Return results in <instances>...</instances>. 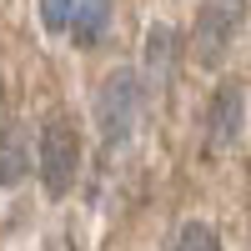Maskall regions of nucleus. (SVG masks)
Returning a JSON list of instances; mask_svg holds the SVG:
<instances>
[{"mask_svg": "<svg viewBox=\"0 0 251 251\" xmlns=\"http://www.w3.org/2000/svg\"><path fill=\"white\" fill-rule=\"evenodd\" d=\"M136 121H141V75L131 66H116L96 91V131L100 146H126L136 136Z\"/></svg>", "mask_w": 251, "mask_h": 251, "instance_id": "nucleus-1", "label": "nucleus"}, {"mask_svg": "<svg viewBox=\"0 0 251 251\" xmlns=\"http://www.w3.org/2000/svg\"><path fill=\"white\" fill-rule=\"evenodd\" d=\"M35 171L46 181V196H66L75 186L80 171V136H75V121L71 116H50L40 126V141H35Z\"/></svg>", "mask_w": 251, "mask_h": 251, "instance_id": "nucleus-2", "label": "nucleus"}, {"mask_svg": "<svg viewBox=\"0 0 251 251\" xmlns=\"http://www.w3.org/2000/svg\"><path fill=\"white\" fill-rule=\"evenodd\" d=\"M241 20H246V0H201L196 25H191V60L201 71H216L226 60Z\"/></svg>", "mask_w": 251, "mask_h": 251, "instance_id": "nucleus-3", "label": "nucleus"}, {"mask_svg": "<svg viewBox=\"0 0 251 251\" xmlns=\"http://www.w3.org/2000/svg\"><path fill=\"white\" fill-rule=\"evenodd\" d=\"M241 126H246V96L236 80H221L216 96H211V111H206V151H231L241 141Z\"/></svg>", "mask_w": 251, "mask_h": 251, "instance_id": "nucleus-4", "label": "nucleus"}, {"mask_svg": "<svg viewBox=\"0 0 251 251\" xmlns=\"http://www.w3.org/2000/svg\"><path fill=\"white\" fill-rule=\"evenodd\" d=\"M176 66H181V35L171 25H151V35H146V60H141V86L151 96H166V86L176 80Z\"/></svg>", "mask_w": 251, "mask_h": 251, "instance_id": "nucleus-5", "label": "nucleus"}, {"mask_svg": "<svg viewBox=\"0 0 251 251\" xmlns=\"http://www.w3.org/2000/svg\"><path fill=\"white\" fill-rule=\"evenodd\" d=\"M30 171H35V146L25 136V126H10L0 136V186L15 191L20 181H30Z\"/></svg>", "mask_w": 251, "mask_h": 251, "instance_id": "nucleus-6", "label": "nucleus"}, {"mask_svg": "<svg viewBox=\"0 0 251 251\" xmlns=\"http://www.w3.org/2000/svg\"><path fill=\"white\" fill-rule=\"evenodd\" d=\"M111 5L116 0H75V15H71V35L80 50L100 46V35L111 30Z\"/></svg>", "mask_w": 251, "mask_h": 251, "instance_id": "nucleus-7", "label": "nucleus"}, {"mask_svg": "<svg viewBox=\"0 0 251 251\" xmlns=\"http://www.w3.org/2000/svg\"><path fill=\"white\" fill-rule=\"evenodd\" d=\"M171 251H221V241H216V231H211L206 221H186Z\"/></svg>", "mask_w": 251, "mask_h": 251, "instance_id": "nucleus-8", "label": "nucleus"}, {"mask_svg": "<svg viewBox=\"0 0 251 251\" xmlns=\"http://www.w3.org/2000/svg\"><path fill=\"white\" fill-rule=\"evenodd\" d=\"M71 15H75V0H40V25L50 35L71 30Z\"/></svg>", "mask_w": 251, "mask_h": 251, "instance_id": "nucleus-9", "label": "nucleus"}, {"mask_svg": "<svg viewBox=\"0 0 251 251\" xmlns=\"http://www.w3.org/2000/svg\"><path fill=\"white\" fill-rule=\"evenodd\" d=\"M10 131V100H5V80H0V136Z\"/></svg>", "mask_w": 251, "mask_h": 251, "instance_id": "nucleus-10", "label": "nucleus"}]
</instances>
